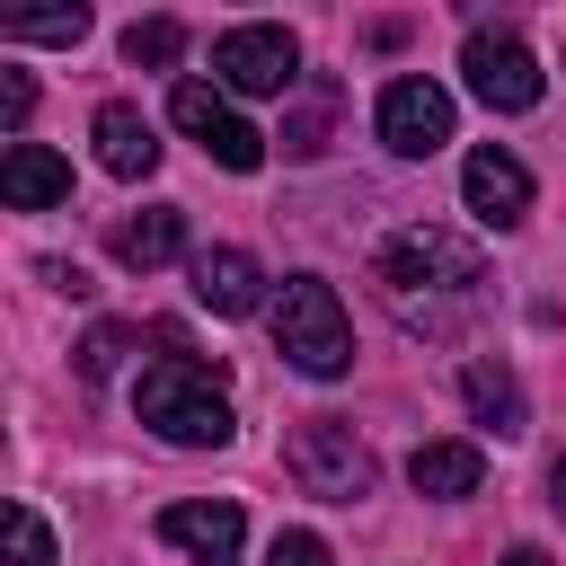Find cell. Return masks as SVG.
<instances>
[{
  "label": "cell",
  "mask_w": 566,
  "mask_h": 566,
  "mask_svg": "<svg viewBox=\"0 0 566 566\" xmlns=\"http://www.w3.org/2000/svg\"><path fill=\"white\" fill-rule=\"evenodd\" d=\"M133 407H142V424H150L159 442H186V451L230 442V389H221V371H212V363H195V354L150 363V371H142V389H133Z\"/></svg>",
  "instance_id": "obj_1"
},
{
  "label": "cell",
  "mask_w": 566,
  "mask_h": 566,
  "mask_svg": "<svg viewBox=\"0 0 566 566\" xmlns=\"http://www.w3.org/2000/svg\"><path fill=\"white\" fill-rule=\"evenodd\" d=\"M274 354L292 371H310V380L354 371V327H345L336 283H318V274H292L283 283V301H274Z\"/></svg>",
  "instance_id": "obj_2"
},
{
  "label": "cell",
  "mask_w": 566,
  "mask_h": 566,
  "mask_svg": "<svg viewBox=\"0 0 566 566\" xmlns=\"http://www.w3.org/2000/svg\"><path fill=\"white\" fill-rule=\"evenodd\" d=\"M283 469H292L301 495H318V504H354V495H371V451L354 442L345 416H301V424L283 433Z\"/></svg>",
  "instance_id": "obj_3"
},
{
  "label": "cell",
  "mask_w": 566,
  "mask_h": 566,
  "mask_svg": "<svg viewBox=\"0 0 566 566\" xmlns=\"http://www.w3.org/2000/svg\"><path fill=\"white\" fill-rule=\"evenodd\" d=\"M380 283L407 301L416 283L424 292H478L486 283V256L460 239V230H433V221H416V230H398L389 248H380Z\"/></svg>",
  "instance_id": "obj_4"
},
{
  "label": "cell",
  "mask_w": 566,
  "mask_h": 566,
  "mask_svg": "<svg viewBox=\"0 0 566 566\" xmlns=\"http://www.w3.org/2000/svg\"><path fill=\"white\" fill-rule=\"evenodd\" d=\"M168 115L203 142V159H221L230 177H248V168H265V133L256 124H239L230 115V97L212 88V80H177V97H168Z\"/></svg>",
  "instance_id": "obj_5"
},
{
  "label": "cell",
  "mask_w": 566,
  "mask_h": 566,
  "mask_svg": "<svg viewBox=\"0 0 566 566\" xmlns=\"http://www.w3.org/2000/svg\"><path fill=\"white\" fill-rule=\"evenodd\" d=\"M460 71H469V97H486L495 115H531L539 106V53L522 44V35H469V53H460Z\"/></svg>",
  "instance_id": "obj_6"
},
{
  "label": "cell",
  "mask_w": 566,
  "mask_h": 566,
  "mask_svg": "<svg viewBox=\"0 0 566 566\" xmlns=\"http://www.w3.org/2000/svg\"><path fill=\"white\" fill-rule=\"evenodd\" d=\"M212 71H221L239 97H283V88L301 80V44H292L283 27H230V35L212 44Z\"/></svg>",
  "instance_id": "obj_7"
},
{
  "label": "cell",
  "mask_w": 566,
  "mask_h": 566,
  "mask_svg": "<svg viewBox=\"0 0 566 566\" xmlns=\"http://www.w3.org/2000/svg\"><path fill=\"white\" fill-rule=\"evenodd\" d=\"M380 142H389L398 159H433V150L451 142V97H442L433 80H389V88H380Z\"/></svg>",
  "instance_id": "obj_8"
},
{
  "label": "cell",
  "mask_w": 566,
  "mask_h": 566,
  "mask_svg": "<svg viewBox=\"0 0 566 566\" xmlns=\"http://www.w3.org/2000/svg\"><path fill=\"white\" fill-rule=\"evenodd\" d=\"M159 539H168V548H186L195 566H230V557H239V539H248V513H239L230 495H212V504L195 495V504H168V513H159Z\"/></svg>",
  "instance_id": "obj_9"
},
{
  "label": "cell",
  "mask_w": 566,
  "mask_h": 566,
  "mask_svg": "<svg viewBox=\"0 0 566 566\" xmlns=\"http://www.w3.org/2000/svg\"><path fill=\"white\" fill-rule=\"evenodd\" d=\"M460 195H469V212L486 221V230H513L522 212H531V168L513 159V150H469V168H460Z\"/></svg>",
  "instance_id": "obj_10"
},
{
  "label": "cell",
  "mask_w": 566,
  "mask_h": 566,
  "mask_svg": "<svg viewBox=\"0 0 566 566\" xmlns=\"http://www.w3.org/2000/svg\"><path fill=\"white\" fill-rule=\"evenodd\" d=\"M0 203H9V212L71 203V159L44 150V142H9V159H0Z\"/></svg>",
  "instance_id": "obj_11"
},
{
  "label": "cell",
  "mask_w": 566,
  "mask_h": 566,
  "mask_svg": "<svg viewBox=\"0 0 566 566\" xmlns=\"http://www.w3.org/2000/svg\"><path fill=\"white\" fill-rule=\"evenodd\" d=\"M88 133H97V168H106V177H150V168H159V133H150V115H142V106L106 97Z\"/></svg>",
  "instance_id": "obj_12"
},
{
  "label": "cell",
  "mask_w": 566,
  "mask_h": 566,
  "mask_svg": "<svg viewBox=\"0 0 566 566\" xmlns=\"http://www.w3.org/2000/svg\"><path fill=\"white\" fill-rule=\"evenodd\" d=\"M195 301H203L212 318H248V310L265 301L256 256H248V248H203V256H195Z\"/></svg>",
  "instance_id": "obj_13"
},
{
  "label": "cell",
  "mask_w": 566,
  "mask_h": 566,
  "mask_svg": "<svg viewBox=\"0 0 566 566\" xmlns=\"http://www.w3.org/2000/svg\"><path fill=\"white\" fill-rule=\"evenodd\" d=\"M478 478H486V451L478 442H416V460H407V486L416 495H478Z\"/></svg>",
  "instance_id": "obj_14"
},
{
  "label": "cell",
  "mask_w": 566,
  "mask_h": 566,
  "mask_svg": "<svg viewBox=\"0 0 566 566\" xmlns=\"http://www.w3.org/2000/svg\"><path fill=\"white\" fill-rule=\"evenodd\" d=\"M0 35L9 44H80L88 0H0Z\"/></svg>",
  "instance_id": "obj_15"
},
{
  "label": "cell",
  "mask_w": 566,
  "mask_h": 566,
  "mask_svg": "<svg viewBox=\"0 0 566 566\" xmlns=\"http://www.w3.org/2000/svg\"><path fill=\"white\" fill-rule=\"evenodd\" d=\"M106 248H115V265H142V274H150V265H168V256L186 248V212L159 203V212H142V221H115Z\"/></svg>",
  "instance_id": "obj_16"
},
{
  "label": "cell",
  "mask_w": 566,
  "mask_h": 566,
  "mask_svg": "<svg viewBox=\"0 0 566 566\" xmlns=\"http://www.w3.org/2000/svg\"><path fill=\"white\" fill-rule=\"evenodd\" d=\"M460 398H469V416H478V424L522 433V380H513L504 363H469V371H460Z\"/></svg>",
  "instance_id": "obj_17"
},
{
  "label": "cell",
  "mask_w": 566,
  "mask_h": 566,
  "mask_svg": "<svg viewBox=\"0 0 566 566\" xmlns=\"http://www.w3.org/2000/svg\"><path fill=\"white\" fill-rule=\"evenodd\" d=\"M177 53H186V27H177V18H133V27H124V62H133V71H168Z\"/></svg>",
  "instance_id": "obj_18"
},
{
  "label": "cell",
  "mask_w": 566,
  "mask_h": 566,
  "mask_svg": "<svg viewBox=\"0 0 566 566\" xmlns=\"http://www.w3.org/2000/svg\"><path fill=\"white\" fill-rule=\"evenodd\" d=\"M124 354H133V327H88L80 336V380H115Z\"/></svg>",
  "instance_id": "obj_19"
},
{
  "label": "cell",
  "mask_w": 566,
  "mask_h": 566,
  "mask_svg": "<svg viewBox=\"0 0 566 566\" xmlns=\"http://www.w3.org/2000/svg\"><path fill=\"white\" fill-rule=\"evenodd\" d=\"M9 557L18 566H53V531H44L35 504H9Z\"/></svg>",
  "instance_id": "obj_20"
},
{
  "label": "cell",
  "mask_w": 566,
  "mask_h": 566,
  "mask_svg": "<svg viewBox=\"0 0 566 566\" xmlns=\"http://www.w3.org/2000/svg\"><path fill=\"white\" fill-rule=\"evenodd\" d=\"M265 566H336V557H327V539H318V531H274Z\"/></svg>",
  "instance_id": "obj_21"
},
{
  "label": "cell",
  "mask_w": 566,
  "mask_h": 566,
  "mask_svg": "<svg viewBox=\"0 0 566 566\" xmlns=\"http://www.w3.org/2000/svg\"><path fill=\"white\" fill-rule=\"evenodd\" d=\"M27 106H35V88H27V71H9V80H0V124L18 133V124H27Z\"/></svg>",
  "instance_id": "obj_22"
},
{
  "label": "cell",
  "mask_w": 566,
  "mask_h": 566,
  "mask_svg": "<svg viewBox=\"0 0 566 566\" xmlns=\"http://www.w3.org/2000/svg\"><path fill=\"white\" fill-rule=\"evenodd\" d=\"M495 566H548V557H539V548H504Z\"/></svg>",
  "instance_id": "obj_23"
},
{
  "label": "cell",
  "mask_w": 566,
  "mask_h": 566,
  "mask_svg": "<svg viewBox=\"0 0 566 566\" xmlns=\"http://www.w3.org/2000/svg\"><path fill=\"white\" fill-rule=\"evenodd\" d=\"M548 504H557V513H566V460H557V469H548Z\"/></svg>",
  "instance_id": "obj_24"
}]
</instances>
